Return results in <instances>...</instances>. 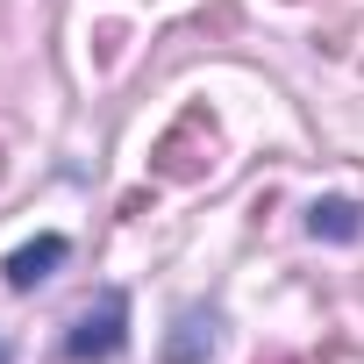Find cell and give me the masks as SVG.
Here are the masks:
<instances>
[{"label":"cell","instance_id":"7a4b0ae2","mask_svg":"<svg viewBox=\"0 0 364 364\" xmlns=\"http://www.w3.org/2000/svg\"><path fill=\"white\" fill-rule=\"evenodd\" d=\"M58 264H65V236H36V243H22L0 272H8V286H15V293H29V286H36V279H50Z\"/></svg>","mask_w":364,"mask_h":364},{"label":"cell","instance_id":"6da1fadb","mask_svg":"<svg viewBox=\"0 0 364 364\" xmlns=\"http://www.w3.org/2000/svg\"><path fill=\"white\" fill-rule=\"evenodd\" d=\"M122 343H129V300L122 293H100L79 321H72V336H65V357H79V364H100V357H122Z\"/></svg>","mask_w":364,"mask_h":364},{"label":"cell","instance_id":"3957f363","mask_svg":"<svg viewBox=\"0 0 364 364\" xmlns=\"http://www.w3.org/2000/svg\"><path fill=\"white\" fill-rule=\"evenodd\" d=\"M307 229H314V236H328V243H350V236H357L364 222H357V208H350V200H314Z\"/></svg>","mask_w":364,"mask_h":364},{"label":"cell","instance_id":"277c9868","mask_svg":"<svg viewBox=\"0 0 364 364\" xmlns=\"http://www.w3.org/2000/svg\"><path fill=\"white\" fill-rule=\"evenodd\" d=\"M0 364H8V343H0Z\"/></svg>","mask_w":364,"mask_h":364}]
</instances>
